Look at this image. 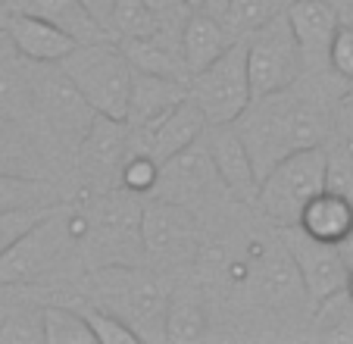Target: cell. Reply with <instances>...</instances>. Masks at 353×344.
Returning a JSON list of instances; mask_svg holds the SVG:
<instances>
[{
	"mask_svg": "<svg viewBox=\"0 0 353 344\" xmlns=\"http://www.w3.org/2000/svg\"><path fill=\"white\" fill-rule=\"evenodd\" d=\"M234 126L263 179L288 153L325 144L332 135V106L322 82L303 88L294 82L285 91L254 97V104L247 106Z\"/></svg>",
	"mask_w": 353,
	"mask_h": 344,
	"instance_id": "obj_1",
	"label": "cell"
},
{
	"mask_svg": "<svg viewBox=\"0 0 353 344\" xmlns=\"http://www.w3.org/2000/svg\"><path fill=\"white\" fill-rule=\"evenodd\" d=\"M91 232L88 210L75 204H50L38 222L0 254V285H41L66 272L75 251Z\"/></svg>",
	"mask_w": 353,
	"mask_h": 344,
	"instance_id": "obj_2",
	"label": "cell"
},
{
	"mask_svg": "<svg viewBox=\"0 0 353 344\" xmlns=\"http://www.w3.org/2000/svg\"><path fill=\"white\" fill-rule=\"evenodd\" d=\"M94 304L125 319L141 341H166V313L172 292L157 272L134 263H103L94 266L88 278Z\"/></svg>",
	"mask_w": 353,
	"mask_h": 344,
	"instance_id": "obj_3",
	"label": "cell"
},
{
	"mask_svg": "<svg viewBox=\"0 0 353 344\" xmlns=\"http://www.w3.org/2000/svg\"><path fill=\"white\" fill-rule=\"evenodd\" d=\"M60 66L81 91V97L94 106V113L125 120L134 66L128 60V53L122 50V44L110 38L81 41Z\"/></svg>",
	"mask_w": 353,
	"mask_h": 344,
	"instance_id": "obj_4",
	"label": "cell"
},
{
	"mask_svg": "<svg viewBox=\"0 0 353 344\" xmlns=\"http://www.w3.org/2000/svg\"><path fill=\"white\" fill-rule=\"evenodd\" d=\"M325 191V144L288 153L260 179L256 207L275 229L300 225L310 200Z\"/></svg>",
	"mask_w": 353,
	"mask_h": 344,
	"instance_id": "obj_5",
	"label": "cell"
},
{
	"mask_svg": "<svg viewBox=\"0 0 353 344\" xmlns=\"http://www.w3.org/2000/svg\"><path fill=\"white\" fill-rule=\"evenodd\" d=\"M191 100L203 110L210 126H228L244 116L254 104V88L247 73V41L238 38L216 63L191 75L188 82Z\"/></svg>",
	"mask_w": 353,
	"mask_h": 344,
	"instance_id": "obj_6",
	"label": "cell"
},
{
	"mask_svg": "<svg viewBox=\"0 0 353 344\" xmlns=\"http://www.w3.org/2000/svg\"><path fill=\"white\" fill-rule=\"evenodd\" d=\"M247 41V73H250V88L254 97L285 91L294 82L307 75V60L300 50L294 28L288 22V13L272 16L269 22L256 26Z\"/></svg>",
	"mask_w": 353,
	"mask_h": 344,
	"instance_id": "obj_7",
	"label": "cell"
},
{
	"mask_svg": "<svg viewBox=\"0 0 353 344\" xmlns=\"http://www.w3.org/2000/svg\"><path fill=\"white\" fill-rule=\"evenodd\" d=\"M141 213L134 191H103L100 200L88 210L91 216V232H88L85 251L94 260V266L103 263H134L144 257L141 245Z\"/></svg>",
	"mask_w": 353,
	"mask_h": 344,
	"instance_id": "obj_8",
	"label": "cell"
},
{
	"mask_svg": "<svg viewBox=\"0 0 353 344\" xmlns=\"http://www.w3.org/2000/svg\"><path fill=\"white\" fill-rule=\"evenodd\" d=\"M141 245L154 266H188L200 260V222L191 207L154 198L141 213Z\"/></svg>",
	"mask_w": 353,
	"mask_h": 344,
	"instance_id": "obj_9",
	"label": "cell"
},
{
	"mask_svg": "<svg viewBox=\"0 0 353 344\" xmlns=\"http://www.w3.org/2000/svg\"><path fill=\"white\" fill-rule=\"evenodd\" d=\"M34 69V120L69 144L79 147L94 122V106L81 97L60 63H32Z\"/></svg>",
	"mask_w": 353,
	"mask_h": 344,
	"instance_id": "obj_10",
	"label": "cell"
},
{
	"mask_svg": "<svg viewBox=\"0 0 353 344\" xmlns=\"http://www.w3.org/2000/svg\"><path fill=\"white\" fill-rule=\"evenodd\" d=\"M275 232H279L281 245L288 247L294 266H297L310 304L316 307L325 298H332V294L344 292L350 266H347L344 254H341V247L334 241L316 238L303 225H288V229H275Z\"/></svg>",
	"mask_w": 353,
	"mask_h": 344,
	"instance_id": "obj_11",
	"label": "cell"
},
{
	"mask_svg": "<svg viewBox=\"0 0 353 344\" xmlns=\"http://www.w3.org/2000/svg\"><path fill=\"white\" fill-rule=\"evenodd\" d=\"M219 188L225 191V185L219 179V169L213 163V153L207 147V138H200L194 144H188L185 151L163 160L160 182H157L154 194L163 200H175V204L191 207L194 200L210 198Z\"/></svg>",
	"mask_w": 353,
	"mask_h": 344,
	"instance_id": "obj_12",
	"label": "cell"
},
{
	"mask_svg": "<svg viewBox=\"0 0 353 344\" xmlns=\"http://www.w3.org/2000/svg\"><path fill=\"white\" fill-rule=\"evenodd\" d=\"M285 13L294 28V38L303 50L307 73L332 69V44L341 26V16L332 0H291Z\"/></svg>",
	"mask_w": 353,
	"mask_h": 344,
	"instance_id": "obj_13",
	"label": "cell"
},
{
	"mask_svg": "<svg viewBox=\"0 0 353 344\" xmlns=\"http://www.w3.org/2000/svg\"><path fill=\"white\" fill-rule=\"evenodd\" d=\"M81 153V169L91 175L94 182H119V172L125 157L132 153V128L125 120H113V116H94L88 135L79 144Z\"/></svg>",
	"mask_w": 353,
	"mask_h": 344,
	"instance_id": "obj_14",
	"label": "cell"
},
{
	"mask_svg": "<svg viewBox=\"0 0 353 344\" xmlns=\"http://www.w3.org/2000/svg\"><path fill=\"white\" fill-rule=\"evenodd\" d=\"M207 147L213 153V163L219 169V179L225 185V191H232L244 204H256L260 172H256V163L250 157V151H247L238 126L234 122H228V126H210Z\"/></svg>",
	"mask_w": 353,
	"mask_h": 344,
	"instance_id": "obj_15",
	"label": "cell"
},
{
	"mask_svg": "<svg viewBox=\"0 0 353 344\" xmlns=\"http://www.w3.org/2000/svg\"><path fill=\"white\" fill-rule=\"evenodd\" d=\"M207 128H210V122H207V116H203V110H200L191 100V94H188L179 106H172L154 126L141 128V132H132V147H141V151L154 153L163 163V160H169L172 153L185 151L188 144L200 141L207 135Z\"/></svg>",
	"mask_w": 353,
	"mask_h": 344,
	"instance_id": "obj_16",
	"label": "cell"
},
{
	"mask_svg": "<svg viewBox=\"0 0 353 344\" xmlns=\"http://www.w3.org/2000/svg\"><path fill=\"white\" fill-rule=\"evenodd\" d=\"M7 38L32 63H63L81 44L72 32L57 22L22 13H7Z\"/></svg>",
	"mask_w": 353,
	"mask_h": 344,
	"instance_id": "obj_17",
	"label": "cell"
},
{
	"mask_svg": "<svg viewBox=\"0 0 353 344\" xmlns=\"http://www.w3.org/2000/svg\"><path fill=\"white\" fill-rule=\"evenodd\" d=\"M185 97H188V82L134 69L132 97H128V113H125L128 128L141 132V128L154 126L157 120H163V116H166L172 106H179Z\"/></svg>",
	"mask_w": 353,
	"mask_h": 344,
	"instance_id": "obj_18",
	"label": "cell"
},
{
	"mask_svg": "<svg viewBox=\"0 0 353 344\" xmlns=\"http://www.w3.org/2000/svg\"><path fill=\"white\" fill-rule=\"evenodd\" d=\"M122 50L128 53L134 69L141 73H157V75H169V79H181L191 82L185 63V50H181V28L163 26L154 35H141V38H122L119 41Z\"/></svg>",
	"mask_w": 353,
	"mask_h": 344,
	"instance_id": "obj_19",
	"label": "cell"
},
{
	"mask_svg": "<svg viewBox=\"0 0 353 344\" xmlns=\"http://www.w3.org/2000/svg\"><path fill=\"white\" fill-rule=\"evenodd\" d=\"M34 285H0V341L38 344L44 341V304L34 298Z\"/></svg>",
	"mask_w": 353,
	"mask_h": 344,
	"instance_id": "obj_20",
	"label": "cell"
},
{
	"mask_svg": "<svg viewBox=\"0 0 353 344\" xmlns=\"http://www.w3.org/2000/svg\"><path fill=\"white\" fill-rule=\"evenodd\" d=\"M234 35L222 22V16L210 13V10H194L181 22V50H185L188 73H200L210 63H216L228 47L234 44Z\"/></svg>",
	"mask_w": 353,
	"mask_h": 344,
	"instance_id": "obj_21",
	"label": "cell"
},
{
	"mask_svg": "<svg viewBox=\"0 0 353 344\" xmlns=\"http://www.w3.org/2000/svg\"><path fill=\"white\" fill-rule=\"evenodd\" d=\"M0 116L19 122L34 120V69L10 38L0 47Z\"/></svg>",
	"mask_w": 353,
	"mask_h": 344,
	"instance_id": "obj_22",
	"label": "cell"
},
{
	"mask_svg": "<svg viewBox=\"0 0 353 344\" xmlns=\"http://www.w3.org/2000/svg\"><path fill=\"white\" fill-rule=\"evenodd\" d=\"M0 175L16 179H44L47 160L26 122L0 116Z\"/></svg>",
	"mask_w": 353,
	"mask_h": 344,
	"instance_id": "obj_23",
	"label": "cell"
},
{
	"mask_svg": "<svg viewBox=\"0 0 353 344\" xmlns=\"http://www.w3.org/2000/svg\"><path fill=\"white\" fill-rule=\"evenodd\" d=\"M7 13H22V16H38V19H50L72 32L79 41H100L110 38V32L100 22L91 19L81 0H0Z\"/></svg>",
	"mask_w": 353,
	"mask_h": 344,
	"instance_id": "obj_24",
	"label": "cell"
},
{
	"mask_svg": "<svg viewBox=\"0 0 353 344\" xmlns=\"http://www.w3.org/2000/svg\"><path fill=\"white\" fill-rule=\"evenodd\" d=\"M300 225H303L310 235H316V238L334 241V245H338V241L347 238V232L353 229V200L341 198V194H334L325 188L319 198L310 200Z\"/></svg>",
	"mask_w": 353,
	"mask_h": 344,
	"instance_id": "obj_25",
	"label": "cell"
},
{
	"mask_svg": "<svg viewBox=\"0 0 353 344\" xmlns=\"http://www.w3.org/2000/svg\"><path fill=\"white\" fill-rule=\"evenodd\" d=\"M207 307L197 292H172L166 313V341H200L207 335Z\"/></svg>",
	"mask_w": 353,
	"mask_h": 344,
	"instance_id": "obj_26",
	"label": "cell"
},
{
	"mask_svg": "<svg viewBox=\"0 0 353 344\" xmlns=\"http://www.w3.org/2000/svg\"><path fill=\"white\" fill-rule=\"evenodd\" d=\"M44 341L47 344H97L94 329L81 307L69 304H44Z\"/></svg>",
	"mask_w": 353,
	"mask_h": 344,
	"instance_id": "obj_27",
	"label": "cell"
},
{
	"mask_svg": "<svg viewBox=\"0 0 353 344\" xmlns=\"http://www.w3.org/2000/svg\"><path fill=\"white\" fill-rule=\"evenodd\" d=\"M163 16L157 13L147 0H116L113 16H110V35L113 38H141V35H154L163 28Z\"/></svg>",
	"mask_w": 353,
	"mask_h": 344,
	"instance_id": "obj_28",
	"label": "cell"
},
{
	"mask_svg": "<svg viewBox=\"0 0 353 344\" xmlns=\"http://www.w3.org/2000/svg\"><path fill=\"white\" fill-rule=\"evenodd\" d=\"M288 3H291V0H228L222 22L228 26V32H232L234 38H244V35H250L256 26L269 22L279 13H285Z\"/></svg>",
	"mask_w": 353,
	"mask_h": 344,
	"instance_id": "obj_29",
	"label": "cell"
},
{
	"mask_svg": "<svg viewBox=\"0 0 353 344\" xmlns=\"http://www.w3.org/2000/svg\"><path fill=\"white\" fill-rule=\"evenodd\" d=\"M316 335L332 338V341H353V298L344 292L325 298L316 304Z\"/></svg>",
	"mask_w": 353,
	"mask_h": 344,
	"instance_id": "obj_30",
	"label": "cell"
},
{
	"mask_svg": "<svg viewBox=\"0 0 353 344\" xmlns=\"http://www.w3.org/2000/svg\"><path fill=\"white\" fill-rule=\"evenodd\" d=\"M325 188L353 200V141H328L325 144Z\"/></svg>",
	"mask_w": 353,
	"mask_h": 344,
	"instance_id": "obj_31",
	"label": "cell"
},
{
	"mask_svg": "<svg viewBox=\"0 0 353 344\" xmlns=\"http://www.w3.org/2000/svg\"><path fill=\"white\" fill-rule=\"evenodd\" d=\"M160 160L154 153L141 151V147H132V153L125 157L119 172V188L134 194H154L157 182H160Z\"/></svg>",
	"mask_w": 353,
	"mask_h": 344,
	"instance_id": "obj_32",
	"label": "cell"
},
{
	"mask_svg": "<svg viewBox=\"0 0 353 344\" xmlns=\"http://www.w3.org/2000/svg\"><path fill=\"white\" fill-rule=\"evenodd\" d=\"M50 185L44 179H16V175H0V213L16 210V207H38L54 204Z\"/></svg>",
	"mask_w": 353,
	"mask_h": 344,
	"instance_id": "obj_33",
	"label": "cell"
},
{
	"mask_svg": "<svg viewBox=\"0 0 353 344\" xmlns=\"http://www.w3.org/2000/svg\"><path fill=\"white\" fill-rule=\"evenodd\" d=\"M81 310H85L88 323H91L97 344H141V335L125 323V319L116 316V313L103 310V307H97V304L81 307Z\"/></svg>",
	"mask_w": 353,
	"mask_h": 344,
	"instance_id": "obj_34",
	"label": "cell"
},
{
	"mask_svg": "<svg viewBox=\"0 0 353 344\" xmlns=\"http://www.w3.org/2000/svg\"><path fill=\"white\" fill-rule=\"evenodd\" d=\"M50 204H38V207H16V210H3L0 213V254L7 251L22 232H28L34 222L47 213Z\"/></svg>",
	"mask_w": 353,
	"mask_h": 344,
	"instance_id": "obj_35",
	"label": "cell"
},
{
	"mask_svg": "<svg viewBox=\"0 0 353 344\" xmlns=\"http://www.w3.org/2000/svg\"><path fill=\"white\" fill-rule=\"evenodd\" d=\"M332 73L344 82L347 88H353V16L341 19L338 35L332 44Z\"/></svg>",
	"mask_w": 353,
	"mask_h": 344,
	"instance_id": "obj_36",
	"label": "cell"
},
{
	"mask_svg": "<svg viewBox=\"0 0 353 344\" xmlns=\"http://www.w3.org/2000/svg\"><path fill=\"white\" fill-rule=\"evenodd\" d=\"M81 7L91 13L94 22H100V26L110 32V16H113V7H116V0H81Z\"/></svg>",
	"mask_w": 353,
	"mask_h": 344,
	"instance_id": "obj_37",
	"label": "cell"
},
{
	"mask_svg": "<svg viewBox=\"0 0 353 344\" xmlns=\"http://www.w3.org/2000/svg\"><path fill=\"white\" fill-rule=\"evenodd\" d=\"M147 3H150V7H154L157 13L163 16V22H169L172 16H179V13H191V10H188L181 0H147Z\"/></svg>",
	"mask_w": 353,
	"mask_h": 344,
	"instance_id": "obj_38",
	"label": "cell"
},
{
	"mask_svg": "<svg viewBox=\"0 0 353 344\" xmlns=\"http://www.w3.org/2000/svg\"><path fill=\"white\" fill-rule=\"evenodd\" d=\"M338 247H341V254H344V260H347V266L353 269V229L347 232V238H341L338 241Z\"/></svg>",
	"mask_w": 353,
	"mask_h": 344,
	"instance_id": "obj_39",
	"label": "cell"
},
{
	"mask_svg": "<svg viewBox=\"0 0 353 344\" xmlns=\"http://www.w3.org/2000/svg\"><path fill=\"white\" fill-rule=\"evenodd\" d=\"M344 126H347V138L353 141V88H350V97L344 100Z\"/></svg>",
	"mask_w": 353,
	"mask_h": 344,
	"instance_id": "obj_40",
	"label": "cell"
},
{
	"mask_svg": "<svg viewBox=\"0 0 353 344\" xmlns=\"http://www.w3.org/2000/svg\"><path fill=\"white\" fill-rule=\"evenodd\" d=\"M225 7H228V0H210V13H216V16H225Z\"/></svg>",
	"mask_w": 353,
	"mask_h": 344,
	"instance_id": "obj_41",
	"label": "cell"
},
{
	"mask_svg": "<svg viewBox=\"0 0 353 344\" xmlns=\"http://www.w3.org/2000/svg\"><path fill=\"white\" fill-rule=\"evenodd\" d=\"M181 3H185L191 13H194V10H207L210 7V0H181Z\"/></svg>",
	"mask_w": 353,
	"mask_h": 344,
	"instance_id": "obj_42",
	"label": "cell"
},
{
	"mask_svg": "<svg viewBox=\"0 0 353 344\" xmlns=\"http://www.w3.org/2000/svg\"><path fill=\"white\" fill-rule=\"evenodd\" d=\"M347 294L353 298V269H350V276H347Z\"/></svg>",
	"mask_w": 353,
	"mask_h": 344,
	"instance_id": "obj_43",
	"label": "cell"
},
{
	"mask_svg": "<svg viewBox=\"0 0 353 344\" xmlns=\"http://www.w3.org/2000/svg\"><path fill=\"white\" fill-rule=\"evenodd\" d=\"M347 3H350V10H353V0H347Z\"/></svg>",
	"mask_w": 353,
	"mask_h": 344,
	"instance_id": "obj_44",
	"label": "cell"
}]
</instances>
